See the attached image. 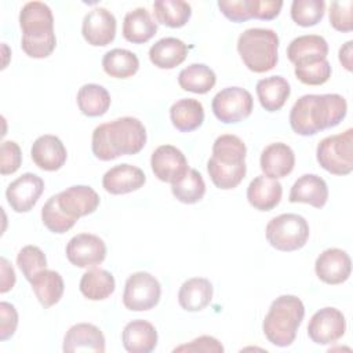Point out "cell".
Returning a JSON list of instances; mask_svg holds the SVG:
<instances>
[{
    "label": "cell",
    "instance_id": "836d02e7",
    "mask_svg": "<svg viewBox=\"0 0 353 353\" xmlns=\"http://www.w3.org/2000/svg\"><path fill=\"white\" fill-rule=\"evenodd\" d=\"M77 105L83 114L98 117L108 112L110 106V95L108 90L99 84H84L77 92Z\"/></svg>",
    "mask_w": 353,
    "mask_h": 353
},
{
    "label": "cell",
    "instance_id": "f907efd6",
    "mask_svg": "<svg viewBox=\"0 0 353 353\" xmlns=\"http://www.w3.org/2000/svg\"><path fill=\"white\" fill-rule=\"evenodd\" d=\"M352 44H353V41L349 40V41H346V43L339 48V62H341L342 66H343L346 70H349V72H352V69H353V59H352L353 51H352Z\"/></svg>",
    "mask_w": 353,
    "mask_h": 353
},
{
    "label": "cell",
    "instance_id": "8fae6325",
    "mask_svg": "<svg viewBox=\"0 0 353 353\" xmlns=\"http://www.w3.org/2000/svg\"><path fill=\"white\" fill-rule=\"evenodd\" d=\"M150 165L154 176L171 185L181 181L189 171L185 154L172 145H161L156 148L150 157Z\"/></svg>",
    "mask_w": 353,
    "mask_h": 353
},
{
    "label": "cell",
    "instance_id": "f1b7e54d",
    "mask_svg": "<svg viewBox=\"0 0 353 353\" xmlns=\"http://www.w3.org/2000/svg\"><path fill=\"white\" fill-rule=\"evenodd\" d=\"M170 119L172 125L181 132L197 130L204 121L203 103L194 98H182L170 108Z\"/></svg>",
    "mask_w": 353,
    "mask_h": 353
},
{
    "label": "cell",
    "instance_id": "ffe728a7",
    "mask_svg": "<svg viewBox=\"0 0 353 353\" xmlns=\"http://www.w3.org/2000/svg\"><path fill=\"white\" fill-rule=\"evenodd\" d=\"M259 164L265 176L270 179L284 178L294 170L295 154L287 143L274 142L262 150Z\"/></svg>",
    "mask_w": 353,
    "mask_h": 353
},
{
    "label": "cell",
    "instance_id": "d6986e66",
    "mask_svg": "<svg viewBox=\"0 0 353 353\" xmlns=\"http://www.w3.org/2000/svg\"><path fill=\"white\" fill-rule=\"evenodd\" d=\"M146 176L139 167L123 163L108 170L102 178L103 189L110 194H125L142 188Z\"/></svg>",
    "mask_w": 353,
    "mask_h": 353
},
{
    "label": "cell",
    "instance_id": "ac0fdd59",
    "mask_svg": "<svg viewBox=\"0 0 353 353\" xmlns=\"http://www.w3.org/2000/svg\"><path fill=\"white\" fill-rule=\"evenodd\" d=\"M33 163L44 171L59 170L68 157V152L62 141L51 134L39 137L30 149Z\"/></svg>",
    "mask_w": 353,
    "mask_h": 353
},
{
    "label": "cell",
    "instance_id": "ee69618b",
    "mask_svg": "<svg viewBox=\"0 0 353 353\" xmlns=\"http://www.w3.org/2000/svg\"><path fill=\"white\" fill-rule=\"evenodd\" d=\"M22 163V152L17 142L4 141L1 143V156H0V172L1 175L14 174Z\"/></svg>",
    "mask_w": 353,
    "mask_h": 353
},
{
    "label": "cell",
    "instance_id": "30bf717a",
    "mask_svg": "<svg viewBox=\"0 0 353 353\" xmlns=\"http://www.w3.org/2000/svg\"><path fill=\"white\" fill-rule=\"evenodd\" d=\"M105 256L106 245L97 234H76L66 245V258L77 268H95L103 262Z\"/></svg>",
    "mask_w": 353,
    "mask_h": 353
},
{
    "label": "cell",
    "instance_id": "f546056e",
    "mask_svg": "<svg viewBox=\"0 0 353 353\" xmlns=\"http://www.w3.org/2000/svg\"><path fill=\"white\" fill-rule=\"evenodd\" d=\"M255 90L261 106L268 112L280 110L291 94L290 83L281 76L261 79Z\"/></svg>",
    "mask_w": 353,
    "mask_h": 353
},
{
    "label": "cell",
    "instance_id": "e575fe53",
    "mask_svg": "<svg viewBox=\"0 0 353 353\" xmlns=\"http://www.w3.org/2000/svg\"><path fill=\"white\" fill-rule=\"evenodd\" d=\"M102 68L110 77L127 79L138 72L139 59L130 50L113 48L103 55Z\"/></svg>",
    "mask_w": 353,
    "mask_h": 353
},
{
    "label": "cell",
    "instance_id": "ab89813d",
    "mask_svg": "<svg viewBox=\"0 0 353 353\" xmlns=\"http://www.w3.org/2000/svg\"><path fill=\"white\" fill-rule=\"evenodd\" d=\"M17 265L25 279L30 281L39 272L46 269L47 258L37 245H25L17 255Z\"/></svg>",
    "mask_w": 353,
    "mask_h": 353
},
{
    "label": "cell",
    "instance_id": "f35d334b",
    "mask_svg": "<svg viewBox=\"0 0 353 353\" xmlns=\"http://www.w3.org/2000/svg\"><path fill=\"white\" fill-rule=\"evenodd\" d=\"M325 11L324 0H294L291 4L292 21L303 28L317 25Z\"/></svg>",
    "mask_w": 353,
    "mask_h": 353
},
{
    "label": "cell",
    "instance_id": "7c38bea8",
    "mask_svg": "<svg viewBox=\"0 0 353 353\" xmlns=\"http://www.w3.org/2000/svg\"><path fill=\"white\" fill-rule=\"evenodd\" d=\"M43 190L44 181L33 172H25L7 186L6 199L15 212H28L36 205Z\"/></svg>",
    "mask_w": 353,
    "mask_h": 353
},
{
    "label": "cell",
    "instance_id": "bcb514c9",
    "mask_svg": "<svg viewBox=\"0 0 353 353\" xmlns=\"http://www.w3.org/2000/svg\"><path fill=\"white\" fill-rule=\"evenodd\" d=\"M18 325V312L8 302L0 303V341H6L15 334Z\"/></svg>",
    "mask_w": 353,
    "mask_h": 353
},
{
    "label": "cell",
    "instance_id": "e0dca14e",
    "mask_svg": "<svg viewBox=\"0 0 353 353\" xmlns=\"http://www.w3.org/2000/svg\"><path fill=\"white\" fill-rule=\"evenodd\" d=\"M62 350L65 353L73 352H105V336L102 331L90 323H79L72 325L63 338Z\"/></svg>",
    "mask_w": 353,
    "mask_h": 353
},
{
    "label": "cell",
    "instance_id": "d590c367",
    "mask_svg": "<svg viewBox=\"0 0 353 353\" xmlns=\"http://www.w3.org/2000/svg\"><path fill=\"white\" fill-rule=\"evenodd\" d=\"M153 14L161 25L182 28L190 19L192 7L183 0H157L153 3Z\"/></svg>",
    "mask_w": 353,
    "mask_h": 353
},
{
    "label": "cell",
    "instance_id": "603a6c76",
    "mask_svg": "<svg viewBox=\"0 0 353 353\" xmlns=\"http://www.w3.org/2000/svg\"><path fill=\"white\" fill-rule=\"evenodd\" d=\"M327 54L328 43L319 34H303L295 37L287 48V57L295 66L325 59Z\"/></svg>",
    "mask_w": 353,
    "mask_h": 353
},
{
    "label": "cell",
    "instance_id": "7bdbcfd3",
    "mask_svg": "<svg viewBox=\"0 0 353 353\" xmlns=\"http://www.w3.org/2000/svg\"><path fill=\"white\" fill-rule=\"evenodd\" d=\"M57 46V37L55 33L44 36V37H36V39H28L22 37L21 47L23 52L30 58H47L51 55V52L55 50Z\"/></svg>",
    "mask_w": 353,
    "mask_h": 353
},
{
    "label": "cell",
    "instance_id": "5bb4252c",
    "mask_svg": "<svg viewBox=\"0 0 353 353\" xmlns=\"http://www.w3.org/2000/svg\"><path fill=\"white\" fill-rule=\"evenodd\" d=\"M316 276L331 285L345 283L352 273V261L341 248L324 250L314 262Z\"/></svg>",
    "mask_w": 353,
    "mask_h": 353
},
{
    "label": "cell",
    "instance_id": "52a82bcc",
    "mask_svg": "<svg viewBox=\"0 0 353 353\" xmlns=\"http://www.w3.org/2000/svg\"><path fill=\"white\" fill-rule=\"evenodd\" d=\"M160 296L161 285L159 280L148 272H135L125 280L123 303L128 310H150L159 303Z\"/></svg>",
    "mask_w": 353,
    "mask_h": 353
},
{
    "label": "cell",
    "instance_id": "b9f144b4",
    "mask_svg": "<svg viewBox=\"0 0 353 353\" xmlns=\"http://www.w3.org/2000/svg\"><path fill=\"white\" fill-rule=\"evenodd\" d=\"M330 23L338 32H350L353 29V1H332L330 6Z\"/></svg>",
    "mask_w": 353,
    "mask_h": 353
},
{
    "label": "cell",
    "instance_id": "d4e9b609",
    "mask_svg": "<svg viewBox=\"0 0 353 353\" xmlns=\"http://www.w3.org/2000/svg\"><path fill=\"white\" fill-rule=\"evenodd\" d=\"M245 143L237 135L223 134L215 139L208 161L221 167H241L245 165Z\"/></svg>",
    "mask_w": 353,
    "mask_h": 353
},
{
    "label": "cell",
    "instance_id": "8d00e7d4",
    "mask_svg": "<svg viewBox=\"0 0 353 353\" xmlns=\"http://www.w3.org/2000/svg\"><path fill=\"white\" fill-rule=\"evenodd\" d=\"M171 192L178 201L185 204H194L204 197L205 182L197 170L189 168L181 181L171 185Z\"/></svg>",
    "mask_w": 353,
    "mask_h": 353
},
{
    "label": "cell",
    "instance_id": "681fc988",
    "mask_svg": "<svg viewBox=\"0 0 353 353\" xmlns=\"http://www.w3.org/2000/svg\"><path fill=\"white\" fill-rule=\"evenodd\" d=\"M0 265H1V284H0V292L4 294L10 291L14 284H15V272L10 262L6 258H0Z\"/></svg>",
    "mask_w": 353,
    "mask_h": 353
},
{
    "label": "cell",
    "instance_id": "9a60e30c",
    "mask_svg": "<svg viewBox=\"0 0 353 353\" xmlns=\"http://www.w3.org/2000/svg\"><path fill=\"white\" fill-rule=\"evenodd\" d=\"M22 37L36 39L54 33V17L51 8L41 1L26 3L19 12Z\"/></svg>",
    "mask_w": 353,
    "mask_h": 353
},
{
    "label": "cell",
    "instance_id": "7dc6e473",
    "mask_svg": "<svg viewBox=\"0 0 353 353\" xmlns=\"http://www.w3.org/2000/svg\"><path fill=\"white\" fill-rule=\"evenodd\" d=\"M218 7L221 12L232 22H245L251 19L247 0H219Z\"/></svg>",
    "mask_w": 353,
    "mask_h": 353
},
{
    "label": "cell",
    "instance_id": "4316f807",
    "mask_svg": "<svg viewBox=\"0 0 353 353\" xmlns=\"http://www.w3.org/2000/svg\"><path fill=\"white\" fill-rule=\"evenodd\" d=\"M157 32V22L152 18L149 11L138 7L125 14L123 21V36L127 41L142 44L149 41Z\"/></svg>",
    "mask_w": 353,
    "mask_h": 353
},
{
    "label": "cell",
    "instance_id": "7402d4cb",
    "mask_svg": "<svg viewBox=\"0 0 353 353\" xmlns=\"http://www.w3.org/2000/svg\"><path fill=\"white\" fill-rule=\"evenodd\" d=\"M121 341L124 349L130 353H150L157 345V331L146 320H132L125 324Z\"/></svg>",
    "mask_w": 353,
    "mask_h": 353
},
{
    "label": "cell",
    "instance_id": "9c48e42d",
    "mask_svg": "<svg viewBox=\"0 0 353 353\" xmlns=\"http://www.w3.org/2000/svg\"><path fill=\"white\" fill-rule=\"evenodd\" d=\"M346 320L336 307H323L309 320L307 335L317 345H331L343 336Z\"/></svg>",
    "mask_w": 353,
    "mask_h": 353
},
{
    "label": "cell",
    "instance_id": "8992f818",
    "mask_svg": "<svg viewBox=\"0 0 353 353\" xmlns=\"http://www.w3.org/2000/svg\"><path fill=\"white\" fill-rule=\"evenodd\" d=\"M321 168L334 175H347L353 171V130L321 139L316 149Z\"/></svg>",
    "mask_w": 353,
    "mask_h": 353
},
{
    "label": "cell",
    "instance_id": "4fadbf2b",
    "mask_svg": "<svg viewBox=\"0 0 353 353\" xmlns=\"http://www.w3.org/2000/svg\"><path fill=\"white\" fill-rule=\"evenodd\" d=\"M81 33L84 40L91 46H108L116 37V18L103 7L92 8L83 18Z\"/></svg>",
    "mask_w": 353,
    "mask_h": 353
},
{
    "label": "cell",
    "instance_id": "83f0119b",
    "mask_svg": "<svg viewBox=\"0 0 353 353\" xmlns=\"http://www.w3.org/2000/svg\"><path fill=\"white\" fill-rule=\"evenodd\" d=\"M188 55V46L176 37H163L149 48V59L159 69H174Z\"/></svg>",
    "mask_w": 353,
    "mask_h": 353
},
{
    "label": "cell",
    "instance_id": "4dcf8cb0",
    "mask_svg": "<svg viewBox=\"0 0 353 353\" xmlns=\"http://www.w3.org/2000/svg\"><path fill=\"white\" fill-rule=\"evenodd\" d=\"M32 290L44 307H51L59 302L63 295L65 284L62 276L50 269H43L30 280Z\"/></svg>",
    "mask_w": 353,
    "mask_h": 353
},
{
    "label": "cell",
    "instance_id": "277c9868",
    "mask_svg": "<svg viewBox=\"0 0 353 353\" xmlns=\"http://www.w3.org/2000/svg\"><path fill=\"white\" fill-rule=\"evenodd\" d=\"M237 51L251 72H269L279 61V36L266 28L247 29L239 36Z\"/></svg>",
    "mask_w": 353,
    "mask_h": 353
},
{
    "label": "cell",
    "instance_id": "44dd1931",
    "mask_svg": "<svg viewBox=\"0 0 353 353\" xmlns=\"http://www.w3.org/2000/svg\"><path fill=\"white\" fill-rule=\"evenodd\" d=\"M288 200L291 203H305L321 208L328 200V186L321 176L305 174L294 182Z\"/></svg>",
    "mask_w": 353,
    "mask_h": 353
},
{
    "label": "cell",
    "instance_id": "6da1fadb",
    "mask_svg": "<svg viewBox=\"0 0 353 353\" xmlns=\"http://www.w3.org/2000/svg\"><path fill=\"white\" fill-rule=\"evenodd\" d=\"M346 112V99L339 94H307L298 98L291 108L290 125L298 135H316L338 125Z\"/></svg>",
    "mask_w": 353,
    "mask_h": 353
},
{
    "label": "cell",
    "instance_id": "74e56055",
    "mask_svg": "<svg viewBox=\"0 0 353 353\" xmlns=\"http://www.w3.org/2000/svg\"><path fill=\"white\" fill-rule=\"evenodd\" d=\"M41 221L44 226L57 234H62L72 229L77 219L69 216L58 204V197L51 196L41 208Z\"/></svg>",
    "mask_w": 353,
    "mask_h": 353
},
{
    "label": "cell",
    "instance_id": "f6af8a7d",
    "mask_svg": "<svg viewBox=\"0 0 353 353\" xmlns=\"http://www.w3.org/2000/svg\"><path fill=\"white\" fill-rule=\"evenodd\" d=\"M247 7L251 18L270 21L280 14L283 1L280 0H247Z\"/></svg>",
    "mask_w": 353,
    "mask_h": 353
},
{
    "label": "cell",
    "instance_id": "5b68a950",
    "mask_svg": "<svg viewBox=\"0 0 353 353\" xmlns=\"http://www.w3.org/2000/svg\"><path fill=\"white\" fill-rule=\"evenodd\" d=\"M268 243L284 252L301 250L309 239V223L298 214H281L272 218L266 225Z\"/></svg>",
    "mask_w": 353,
    "mask_h": 353
},
{
    "label": "cell",
    "instance_id": "cb8c5ba5",
    "mask_svg": "<svg viewBox=\"0 0 353 353\" xmlns=\"http://www.w3.org/2000/svg\"><path fill=\"white\" fill-rule=\"evenodd\" d=\"M283 186L277 179H270L265 175L255 176L247 188L248 203L259 211L273 210L281 200Z\"/></svg>",
    "mask_w": 353,
    "mask_h": 353
},
{
    "label": "cell",
    "instance_id": "1f68e13d",
    "mask_svg": "<svg viewBox=\"0 0 353 353\" xmlns=\"http://www.w3.org/2000/svg\"><path fill=\"white\" fill-rule=\"evenodd\" d=\"M79 288L87 299L102 301L114 292L116 281L110 272L99 268H91L81 276Z\"/></svg>",
    "mask_w": 353,
    "mask_h": 353
},
{
    "label": "cell",
    "instance_id": "c3c4849f",
    "mask_svg": "<svg viewBox=\"0 0 353 353\" xmlns=\"http://www.w3.org/2000/svg\"><path fill=\"white\" fill-rule=\"evenodd\" d=\"M174 352H215V353H222L223 346L221 342L210 335H201L189 343L176 346Z\"/></svg>",
    "mask_w": 353,
    "mask_h": 353
},
{
    "label": "cell",
    "instance_id": "7a4b0ae2",
    "mask_svg": "<svg viewBox=\"0 0 353 353\" xmlns=\"http://www.w3.org/2000/svg\"><path fill=\"white\" fill-rule=\"evenodd\" d=\"M145 143L146 128L141 120L131 116L99 124L91 138L92 153L102 161L135 154L143 149Z\"/></svg>",
    "mask_w": 353,
    "mask_h": 353
},
{
    "label": "cell",
    "instance_id": "ba28073f",
    "mask_svg": "<svg viewBox=\"0 0 353 353\" xmlns=\"http://www.w3.org/2000/svg\"><path fill=\"white\" fill-rule=\"evenodd\" d=\"M211 109L219 121L239 123L252 113L254 99L245 88L226 87L212 98Z\"/></svg>",
    "mask_w": 353,
    "mask_h": 353
},
{
    "label": "cell",
    "instance_id": "3957f363",
    "mask_svg": "<svg viewBox=\"0 0 353 353\" xmlns=\"http://www.w3.org/2000/svg\"><path fill=\"white\" fill-rule=\"evenodd\" d=\"M305 306L295 295L277 296L266 313L262 331L266 339L280 347L290 346L296 336V331L303 320Z\"/></svg>",
    "mask_w": 353,
    "mask_h": 353
},
{
    "label": "cell",
    "instance_id": "60d3db41",
    "mask_svg": "<svg viewBox=\"0 0 353 353\" xmlns=\"http://www.w3.org/2000/svg\"><path fill=\"white\" fill-rule=\"evenodd\" d=\"M296 79L307 85H321L331 77V65L325 59H319L314 62L303 63L295 66L294 70Z\"/></svg>",
    "mask_w": 353,
    "mask_h": 353
},
{
    "label": "cell",
    "instance_id": "2e32d148",
    "mask_svg": "<svg viewBox=\"0 0 353 353\" xmlns=\"http://www.w3.org/2000/svg\"><path fill=\"white\" fill-rule=\"evenodd\" d=\"M59 207L72 218L92 214L99 205L98 193L87 185H74L57 194Z\"/></svg>",
    "mask_w": 353,
    "mask_h": 353
},
{
    "label": "cell",
    "instance_id": "d6a6232c",
    "mask_svg": "<svg viewBox=\"0 0 353 353\" xmlns=\"http://www.w3.org/2000/svg\"><path fill=\"white\" fill-rule=\"evenodd\" d=\"M216 76L214 70L204 63H190L178 74V84L182 90L194 94H207L214 88Z\"/></svg>",
    "mask_w": 353,
    "mask_h": 353
},
{
    "label": "cell",
    "instance_id": "484cf974",
    "mask_svg": "<svg viewBox=\"0 0 353 353\" xmlns=\"http://www.w3.org/2000/svg\"><path fill=\"white\" fill-rule=\"evenodd\" d=\"M212 294L214 288L210 280L204 277H192L181 285L178 302L186 312H199L211 303Z\"/></svg>",
    "mask_w": 353,
    "mask_h": 353
}]
</instances>
